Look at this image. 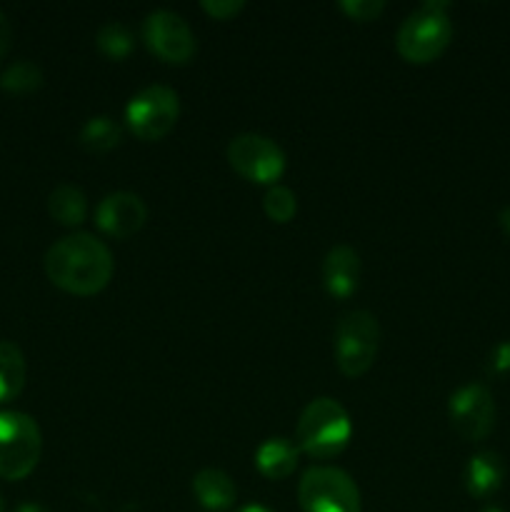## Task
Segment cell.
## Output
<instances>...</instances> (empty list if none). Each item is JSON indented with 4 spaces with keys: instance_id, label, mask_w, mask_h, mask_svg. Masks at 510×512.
<instances>
[{
    "instance_id": "6da1fadb",
    "label": "cell",
    "mask_w": 510,
    "mask_h": 512,
    "mask_svg": "<svg viewBox=\"0 0 510 512\" xmlns=\"http://www.w3.org/2000/svg\"><path fill=\"white\" fill-rule=\"evenodd\" d=\"M43 268L55 288L78 298H90L108 288L115 260L103 240L90 233H73L50 245Z\"/></svg>"
},
{
    "instance_id": "7a4b0ae2",
    "label": "cell",
    "mask_w": 510,
    "mask_h": 512,
    "mask_svg": "<svg viewBox=\"0 0 510 512\" xmlns=\"http://www.w3.org/2000/svg\"><path fill=\"white\" fill-rule=\"evenodd\" d=\"M448 10L450 3L445 0H428L400 23L395 50L405 63L425 65L445 53L453 40V23H450Z\"/></svg>"
},
{
    "instance_id": "3957f363",
    "label": "cell",
    "mask_w": 510,
    "mask_h": 512,
    "mask_svg": "<svg viewBox=\"0 0 510 512\" xmlns=\"http://www.w3.org/2000/svg\"><path fill=\"white\" fill-rule=\"evenodd\" d=\"M353 438L350 415L338 400L315 398L303 410L295 428V445L313 460H330L343 453Z\"/></svg>"
},
{
    "instance_id": "277c9868",
    "label": "cell",
    "mask_w": 510,
    "mask_h": 512,
    "mask_svg": "<svg viewBox=\"0 0 510 512\" xmlns=\"http://www.w3.org/2000/svg\"><path fill=\"white\" fill-rule=\"evenodd\" d=\"M380 348V325L368 310H350L335 325V365L345 378H360L373 368Z\"/></svg>"
},
{
    "instance_id": "5b68a950",
    "label": "cell",
    "mask_w": 510,
    "mask_h": 512,
    "mask_svg": "<svg viewBox=\"0 0 510 512\" xmlns=\"http://www.w3.org/2000/svg\"><path fill=\"white\" fill-rule=\"evenodd\" d=\"M43 453L40 425L28 413H0V478L23 480L38 468Z\"/></svg>"
},
{
    "instance_id": "8992f818",
    "label": "cell",
    "mask_w": 510,
    "mask_h": 512,
    "mask_svg": "<svg viewBox=\"0 0 510 512\" xmlns=\"http://www.w3.org/2000/svg\"><path fill=\"white\" fill-rule=\"evenodd\" d=\"M180 115V98L168 85H148L130 98L125 108V125L145 143L163 140L175 128Z\"/></svg>"
},
{
    "instance_id": "52a82bcc",
    "label": "cell",
    "mask_w": 510,
    "mask_h": 512,
    "mask_svg": "<svg viewBox=\"0 0 510 512\" xmlns=\"http://www.w3.org/2000/svg\"><path fill=\"white\" fill-rule=\"evenodd\" d=\"M298 503L303 512H360V490L345 470L320 465L300 478Z\"/></svg>"
},
{
    "instance_id": "ba28073f",
    "label": "cell",
    "mask_w": 510,
    "mask_h": 512,
    "mask_svg": "<svg viewBox=\"0 0 510 512\" xmlns=\"http://www.w3.org/2000/svg\"><path fill=\"white\" fill-rule=\"evenodd\" d=\"M228 163L240 178L250 180L258 185H278V180L285 173V160L283 148L275 140L265 138L258 133H243L235 135L228 143Z\"/></svg>"
},
{
    "instance_id": "9c48e42d",
    "label": "cell",
    "mask_w": 510,
    "mask_h": 512,
    "mask_svg": "<svg viewBox=\"0 0 510 512\" xmlns=\"http://www.w3.org/2000/svg\"><path fill=\"white\" fill-rule=\"evenodd\" d=\"M143 40L150 53L170 65H185L195 55V35L173 10H153L143 23Z\"/></svg>"
},
{
    "instance_id": "30bf717a",
    "label": "cell",
    "mask_w": 510,
    "mask_h": 512,
    "mask_svg": "<svg viewBox=\"0 0 510 512\" xmlns=\"http://www.w3.org/2000/svg\"><path fill=\"white\" fill-rule=\"evenodd\" d=\"M448 418L460 438L470 440V443L488 438L495 425L493 393L483 383L463 385L450 395Z\"/></svg>"
},
{
    "instance_id": "8fae6325",
    "label": "cell",
    "mask_w": 510,
    "mask_h": 512,
    "mask_svg": "<svg viewBox=\"0 0 510 512\" xmlns=\"http://www.w3.org/2000/svg\"><path fill=\"white\" fill-rule=\"evenodd\" d=\"M145 220H148V205L143 203L140 195L125 193V190L105 195L98 208H95L98 230L115 240L133 238L143 228Z\"/></svg>"
},
{
    "instance_id": "7c38bea8",
    "label": "cell",
    "mask_w": 510,
    "mask_h": 512,
    "mask_svg": "<svg viewBox=\"0 0 510 512\" xmlns=\"http://www.w3.org/2000/svg\"><path fill=\"white\" fill-rule=\"evenodd\" d=\"M323 285L330 298L348 300L360 285V255L350 245H335L323 260Z\"/></svg>"
},
{
    "instance_id": "4fadbf2b",
    "label": "cell",
    "mask_w": 510,
    "mask_h": 512,
    "mask_svg": "<svg viewBox=\"0 0 510 512\" xmlns=\"http://www.w3.org/2000/svg\"><path fill=\"white\" fill-rule=\"evenodd\" d=\"M503 480L505 463L495 450H480L465 465V490L475 500H485L498 493Z\"/></svg>"
},
{
    "instance_id": "5bb4252c",
    "label": "cell",
    "mask_w": 510,
    "mask_h": 512,
    "mask_svg": "<svg viewBox=\"0 0 510 512\" xmlns=\"http://www.w3.org/2000/svg\"><path fill=\"white\" fill-rule=\"evenodd\" d=\"M193 495L205 510L210 512H225L235 505L238 500V488L230 480L228 473L218 468H205L200 473H195L193 478Z\"/></svg>"
},
{
    "instance_id": "9a60e30c",
    "label": "cell",
    "mask_w": 510,
    "mask_h": 512,
    "mask_svg": "<svg viewBox=\"0 0 510 512\" xmlns=\"http://www.w3.org/2000/svg\"><path fill=\"white\" fill-rule=\"evenodd\" d=\"M300 450L288 438H268L255 450V468L268 480H285L298 468Z\"/></svg>"
},
{
    "instance_id": "2e32d148",
    "label": "cell",
    "mask_w": 510,
    "mask_h": 512,
    "mask_svg": "<svg viewBox=\"0 0 510 512\" xmlns=\"http://www.w3.org/2000/svg\"><path fill=\"white\" fill-rule=\"evenodd\" d=\"M28 365L23 350L10 340H0V405L13 403L25 388Z\"/></svg>"
},
{
    "instance_id": "e0dca14e",
    "label": "cell",
    "mask_w": 510,
    "mask_h": 512,
    "mask_svg": "<svg viewBox=\"0 0 510 512\" xmlns=\"http://www.w3.org/2000/svg\"><path fill=\"white\" fill-rule=\"evenodd\" d=\"M48 213L55 223L65 225V228H75V225L85 223V218H88V198L80 188L63 183L48 195Z\"/></svg>"
},
{
    "instance_id": "ac0fdd59",
    "label": "cell",
    "mask_w": 510,
    "mask_h": 512,
    "mask_svg": "<svg viewBox=\"0 0 510 512\" xmlns=\"http://www.w3.org/2000/svg\"><path fill=\"white\" fill-rule=\"evenodd\" d=\"M120 140H123V125L115 118H110V115H95V118H88L78 135L80 148L88 150V153L93 155L110 153L113 148H118Z\"/></svg>"
},
{
    "instance_id": "d6986e66",
    "label": "cell",
    "mask_w": 510,
    "mask_h": 512,
    "mask_svg": "<svg viewBox=\"0 0 510 512\" xmlns=\"http://www.w3.org/2000/svg\"><path fill=\"white\" fill-rule=\"evenodd\" d=\"M95 45H98L100 53L110 60H123L133 53L135 38L130 33V28L125 23H118V20H108L98 28L95 33Z\"/></svg>"
},
{
    "instance_id": "ffe728a7",
    "label": "cell",
    "mask_w": 510,
    "mask_h": 512,
    "mask_svg": "<svg viewBox=\"0 0 510 512\" xmlns=\"http://www.w3.org/2000/svg\"><path fill=\"white\" fill-rule=\"evenodd\" d=\"M0 85L8 93H33L43 85V70L33 63V60H15L0 75Z\"/></svg>"
},
{
    "instance_id": "44dd1931",
    "label": "cell",
    "mask_w": 510,
    "mask_h": 512,
    "mask_svg": "<svg viewBox=\"0 0 510 512\" xmlns=\"http://www.w3.org/2000/svg\"><path fill=\"white\" fill-rule=\"evenodd\" d=\"M263 210L273 223L285 225L295 218V213H298V198H295L293 190L285 188V185H273V188H268V193L263 195Z\"/></svg>"
},
{
    "instance_id": "7402d4cb",
    "label": "cell",
    "mask_w": 510,
    "mask_h": 512,
    "mask_svg": "<svg viewBox=\"0 0 510 512\" xmlns=\"http://www.w3.org/2000/svg\"><path fill=\"white\" fill-rule=\"evenodd\" d=\"M338 8L355 23H373L383 15L385 0H340Z\"/></svg>"
},
{
    "instance_id": "603a6c76",
    "label": "cell",
    "mask_w": 510,
    "mask_h": 512,
    "mask_svg": "<svg viewBox=\"0 0 510 512\" xmlns=\"http://www.w3.org/2000/svg\"><path fill=\"white\" fill-rule=\"evenodd\" d=\"M200 8L215 20H230L245 10V0H203Z\"/></svg>"
},
{
    "instance_id": "cb8c5ba5",
    "label": "cell",
    "mask_w": 510,
    "mask_h": 512,
    "mask_svg": "<svg viewBox=\"0 0 510 512\" xmlns=\"http://www.w3.org/2000/svg\"><path fill=\"white\" fill-rule=\"evenodd\" d=\"M488 373L493 375L510 373V340H503V343H498L493 350H490Z\"/></svg>"
},
{
    "instance_id": "d4e9b609",
    "label": "cell",
    "mask_w": 510,
    "mask_h": 512,
    "mask_svg": "<svg viewBox=\"0 0 510 512\" xmlns=\"http://www.w3.org/2000/svg\"><path fill=\"white\" fill-rule=\"evenodd\" d=\"M10 40H13V28H10L8 15L0 10V60H3L5 53L10 50Z\"/></svg>"
},
{
    "instance_id": "484cf974",
    "label": "cell",
    "mask_w": 510,
    "mask_h": 512,
    "mask_svg": "<svg viewBox=\"0 0 510 512\" xmlns=\"http://www.w3.org/2000/svg\"><path fill=\"white\" fill-rule=\"evenodd\" d=\"M498 220H500V228H503L505 235H508V238H510V205H505V208L500 210Z\"/></svg>"
},
{
    "instance_id": "4316f807",
    "label": "cell",
    "mask_w": 510,
    "mask_h": 512,
    "mask_svg": "<svg viewBox=\"0 0 510 512\" xmlns=\"http://www.w3.org/2000/svg\"><path fill=\"white\" fill-rule=\"evenodd\" d=\"M15 512H50V510L40 503H23L15 508Z\"/></svg>"
},
{
    "instance_id": "83f0119b",
    "label": "cell",
    "mask_w": 510,
    "mask_h": 512,
    "mask_svg": "<svg viewBox=\"0 0 510 512\" xmlns=\"http://www.w3.org/2000/svg\"><path fill=\"white\" fill-rule=\"evenodd\" d=\"M238 512H273L270 508H265V505H243V508H240Z\"/></svg>"
},
{
    "instance_id": "f1b7e54d",
    "label": "cell",
    "mask_w": 510,
    "mask_h": 512,
    "mask_svg": "<svg viewBox=\"0 0 510 512\" xmlns=\"http://www.w3.org/2000/svg\"><path fill=\"white\" fill-rule=\"evenodd\" d=\"M480 512H503V508H498V505H485Z\"/></svg>"
},
{
    "instance_id": "f546056e",
    "label": "cell",
    "mask_w": 510,
    "mask_h": 512,
    "mask_svg": "<svg viewBox=\"0 0 510 512\" xmlns=\"http://www.w3.org/2000/svg\"><path fill=\"white\" fill-rule=\"evenodd\" d=\"M0 512H5V508H3V498H0Z\"/></svg>"
}]
</instances>
